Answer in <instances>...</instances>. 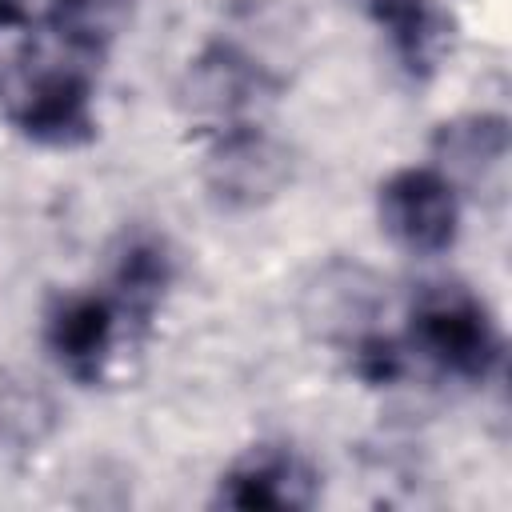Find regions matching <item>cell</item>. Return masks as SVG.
Segmentation results:
<instances>
[{
  "label": "cell",
  "instance_id": "obj_1",
  "mask_svg": "<svg viewBox=\"0 0 512 512\" xmlns=\"http://www.w3.org/2000/svg\"><path fill=\"white\" fill-rule=\"evenodd\" d=\"M412 348L452 380H488L500 364V332L488 308L460 284H428L408 312Z\"/></svg>",
  "mask_w": 512,
  "mask_h": 512
},
{
  "label": "cell",
  "instance_id": "obj_2",
  "mask_svg": "<svg viewBox=\"0 0 512 512\" xmlns=\"http://www.w3.org/2000/svg\"><path fill=\"white\" fill-rule=\"evenodd\" d=\"M380 224L384 232L420 256L444 252L460 228L456 184L440 168H400L380 184Z\"/></svg>",
  "mask_w": 512,
  "mask_h": 512
},
{
  "label": "cell",
  "instance_id": "obj_3",
  "mask_svg": "<svg viewBox=\"0 0 512 512\" xmlns=\"http://www.w3.org/2000/svg\"><path fill=\"white\" fill-rule=\"evenodd\" d=\"M12 124L52 148H68L92 136L96 128V108H92V88L80 72H40L16 100Z\"/></svg>",
  "mask_w": 512,
  "mask_h": 512
},
{
  "label": "cell",
  "instance_id": "obj_4",
  "mask_svg": "<svg viewBox=\"0 0 512 512\" xmlns=\"http://www.w3.org/2000/svg\"><path fill=\"white\" fill-rule=\"evenodd\" d=\"M268 88H272V80H268L264 64L232 44H212L188 68V100L200 116H212L216 128L244 124Z\"/></svg>",
  "mask_w": 512,
  "mask_h": 512
},
{
  "label": "cell",
  "instance_id": "obj_5",
  "mask_svg": "<svg viewBox=\"0 0 512 512\" xmlns=\"http://www.w3.org/2000/svg\"><path fill=\"white\" fill-rule=\"evenodd\" d=\"M280 176H284V156L252 120L216 128V144L208 152V184L220 200L256 204L268 192H276Z\"/></svg>",
  "mask_w": 512,
  "mask_h": 512
},
{
  "label": "cell",
  "instance_id": "obj_6",
  "mask_svg": "<svg viewBox=\"0 0 512 512\" xmlns=\"http://www.w3.org/2000/svg\"><path fill=\"white\" fill-rule=\"evenodd\" d=\"M116 340V308L104 296L80 292L52 308L48 316V348L76 380L100 376Z\"/></svg>",
  "mask_w": 512,
  "mask_h": 512
},
{
  "label": "cell",
  "instance_id": "obj_7",
  "mask_svg": "<svg viewBox=\"0 0 512 512\" xmlns=\"http://www.w3.org/2000/svg\"><path fill=\"white\" fill-rule=\"evenodd\" d=\"M216 500L228 508H304L312 500V476L296 456L264 448L220 476Z\"/></svg>",
  "mask_w": 512,
  "mask_h": 512
},
{
  "label": "cell",
  "instance_id": "obj_8",
  "mask_svg": "<svg viewBox=\"0 0 512 512\" xmlns=\"http://www.w3.org/2000/svg\"><path fill=\"white\" fill-rule=\"evenodd\" d=\"M368 12L408 72H424L436 64L448 28L432 0H368Z\"/></svg>",
  "mask_w": 512,
  "mask_h": 512
},
{
  "label": "cell",
  "instance_id": "obj_9",
  "mask_svg": "<svg viewBox=\"0 0 512 512\" xmlns=\"http://www.w3.org/2000/svg\"><path fill=\"white\" fill-rule=\"evenodd\" d=\"M168 280H172V260H168V252L156 236H132L120 248L116 268H112L120 308H128L136 316H148L160 304Z\"/></svg>",
  "mask_w": 512,
  "mask_h": 512
},
{
  "label": "cell",
  "instance_id": "obj_10",
  "mask_svg": "<svg viewBox=\"0 0 512 512\" xmlns=\"http://www.w3.org/2000/svg\"><path fill=\"white\" fill-rule=\"evenodd\" d=\"M436 148L448 160L444 176L456 172V176L476 180V176H484V172L504 164V156H508V128L496 116H468V120L444 124Z\"/></svg>",
  "mask_w": 512,
  "mask_h": 512
},
{
  "label": "cell",
  "instance_id": "obj_11",
  "mask_svg": "<svg viewBox=\"0 0 512 512\" xmlns=\"http://www.w3.org/2000/svg\"><path fill=\"white\" fill-rule=\"evenodd\" d=\"M128 16V0H48L56 36L80 52H104Z\"/></svg>",
  "mask_w": 512,
  "mask_h": 512
},
{
  "label": "cell",
  "instance_id": "obj_12",
  "mask_svg": "<svg viewBox=\"0 0 512 512\" xmlns=\"http://www.w3.org/2000/svg\"><path fill=\"white\" fill-rule=\"evenodd\" d=\"M356 372L368 384H392L404 372V356L388 336H360L356 340Z\"/></svg>",
  "mask_w": 512,
  "mask_h": 512
},
{
  "label": "cell",
  "instance_id": "obj_13",
  "mask_svg": "<svg viewBox=\"0 0 512 512\" xmlns=\"http://www.w3.org/2000/svg\"><path fill=\"white\" fill-rule=\"evenodd\" d=\"M20 20H24L20 0H0V28H12V24H20Z\"/></svg>",
  "mask_w": 512,
  "mask_h": 512
}]
</instances>
